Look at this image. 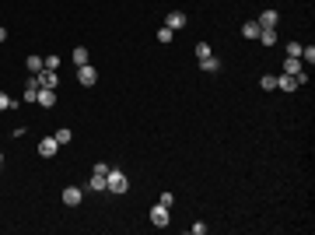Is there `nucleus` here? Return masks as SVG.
<instances>
[{
  "instance_id": "25",
  "label": "nucleus",
  "mask_w": 315,
  "mask_h": 235,
  "mask_svg": "<svg viewBox=\"0 0 315 235\" xmlns=\"http://www.w3.org/2000/svg\"><path fill=\"white\" fill-rule=\"evenodd\" d=\"M203 56H210V43H196V60H203Z\"/></svg>"
},
{
  "instance_id": "24",
  "label": "nucleus",
  "mask_w": 315,
  "mask_h": 235,
  "mask_svg": "<svg viewBox=\"0 0 315 235\" xmlns=\"http://www.w3.org/2000/svg\"><path fill=\"white\" fill-rule=\"evenodd\" d=\"M4 109H14V98L7 92H0V112H4Z\"/></svg>"
},
{
  "instance_id": "9",
  "label": "nucleus",
  "mask_w": 315,
  "mask_h": 235,
  "mask_svg": "<svg viewBox=\"0 0 315 235\" xmlns=\"http://www.w3.org/2000/svg\"><path fill=\"white\" fill-rule=\"evenodd\" d=\"M280 25V14L277 11H263L259 14V28H277Z\"/></svg>"
},
{
  "instance_id": "26",
  "label": "nucleus",
  "mask_w": 315,
  "mask_h": 235,
  "mask_svg": "<svg viewBox=\"0 0 315 235\" xmlns=\"http://www.w3.org/2000/svg\"><path fill=\"white\" fill-rule=\"evenodd\" d=\"M158 204H165V207H168V211H172V204H175V197H172V193H168V189H165V193H161V197H158Z\"/></svg>"
},
{
  "instance_id": "22",
  "label": "nucleus",
  "mask_w": 315,
  "mask_h": 235,
  "mask_svg": "<svg viewBox=\"0 0 315 235\" xmlns=\"http://www.w3.org/2000/svg\"><path fill=\"white\" fill-rule=\"evenodd\" d=\"M284 53H287V56H298V60H301V43H287V46H284Z\"/></svg>"
},
{
  "instance_id": "11",
  "label": "nucleus",
  "mask_w": 315,
  "mask_h": 235,
  "mask_svg": "<svg viewBox=\"0 0 315 235\" xmlns=\"http://www.w3.org/2000/svg\"><path fill=\"white\" fill-rule=\"evenodd\" d=\"M200 67H203V74H217V70H221V60L210 53V56H203V60H200Z\"/></svg>"
},
{
  "instance_id": "18",
  "label": "nucleus",
  "mask_w": 315,
  "mask_h": 235,
  "mask_svg": "<svg viewBox=\"0 0 315 235\" xmlns=\"http://www.w3.org/2000/svg\"><path fill=\"white\" fill-rule=\"evenodd\" d=\"M53 137H56V144L63 147V144H70V141H74V130H70V127H60V130H56Z\"/></svg>"
},
{
  "instance_id": "8",
  "label": "nucleus",
  "mask_w": 315,
  "mask_h": 235,
  "mask_svg": "<svg viewBox=\"0 0 315 235\" xmlns=\"http://www.w3.org/2000/svg\"><path fill=\"white\" fill-rule=\"evenodd\" d=\"M186 21H189V18H186L182 11H168V18H165V25H168L172 32H179V28H186Z\"/></svg>"
},
{
  "instance_id": "13",
  "label": "nucleus",
  "mask_w": 315,
  "mask_h": 235,
  "mask_svg": "<svg viewBox=\"0 0 315 235\" xmlns=\"http://www.w3.org/2000/svg\"><path fill=\"white\" fill-rule=\"evenodd\" d=\"M109 176V172H105ZM105 176L102 172H91V179H88V189H95V193H105Z\"/></svg>"
},
{
  "instance_id": "7",
  "label": "nucleus",
  "mask_w": 315,
  "mask_h": 235,
  "mask_svg": "<svg viewBox=\"0 0 315 235\" xmlns=\"http://www.w3.org/2000/svg\"><path fill=\"white\" fill-rule=\"evenodd\" d=\"M56 151H60L56 137H42V141H39V154H42V158H53Z\"/></svg>"
},
{
  "instance_id": "10",
  "label": "nucleus",
  "mask_w": 315,
  "mask_h": 235,
  "mask_svg": "<svg viewBox=\"0 0 315 235\" xmlns=\"http://www.w3.org/2000/svg\"><path fill=\"white\" fill-rule=\"evenodd\" d=\"M259 32H263V28H259V21H245V25H242V35L249 39V43H256Z\"/></svg>"
},
{
  "instance_id": "20",
  "label": "nucleus",
  "mask_w": 315,
  "mask_h": 235,
  "mask_svg": "<svg viewBox=\"0 0 315 235\" xmlns=\"http://www.w3.org/2000/svg\"><path fill=\"white\" fill-rule=\"evenodd\" d=\"M172 39H175V32H172L168 25H165V28H158V43H165V46H168Z\"/></svg>"
},
{
  "instance_id": "15",
  "label": "nucleus",
  "mask_w": 315,
  "mask_h": 235,
  "mask_svg": "<svg viewBox=\"0 0 315 235\" xmlns=\"http://www.w3.org/2000/svg\"><path fill=\"white\" fill-rule=\"evenodd\" d=\"M70 60H74L77 67H84V63H91V56H88V49H84V46H77V49L70 53Z\"/></svg>"
},
{
  "instance_id": "3",
  "label": "nucleus",
  "mask_w": 315,
  "mask_h": 235,
  "mask_svg": "<svg viewBox=\"0 0 315 235\" xmlns=\"http://www.w3.org/2000/svg\"><path fill=\"white\" fill-rule=\"evenodd\" d=\"M151 225H154V228H168V225H172L165 204H154V207H151Z\"/></svg>"
},
{
  "instance_id": "5",
  "label": "nucleus",
  "mask_w": 315,
  "mask_h": 235,
  "mask_svg": "<svg viewBox=\"0 0 315 235\" xmlns=\"http://www.w3.org/2000/svg\"><path fill=\"white\" fill-rule=\"evenodd\" d=\"M81 200H84V189H81V186H67V189H63V204H67V207H77Z\"/></svg>"
},
{
  "instance_id": "12",
  "label": "nucleus",
  "mask_w": 315,
  "mask_h": 235,
  "mask_svg": "<svg viewBox=\"0 0 315 235\" xmlns=\"http://www.w3.org/2000/svg\"><path fill=\"white\" fill-rule=\"evenodd\" d=\"M301 67H305V63H301L298 56H284V74L294 77V74H301Z\"/></svg>"
},
{
  "instance_id": "17",
  "label": "nucleus",
  "mask_w": 315,
  "mask_h": 235,
  "mask_svg": "<svg viewBox=\"0 0 315 235\" xmlns=\"http://www.w3.org/2000/svg\"><path fill=\"white\" fill-rule=\"evenodd\" d=\"M259 88L263 92H277V74H263L259 77Z\"/></svg>"
},
{
  "instance_id": "6",
  "label": "nucleus",
  "mask_w": 315,
  "mask_h": 235,
  "mask_svg": "<svg viewBox=\"0 0 315 235\" xmlns=\"http://www.w3.org/2000/svg\"><path fill=\"white\" fill-rule=\"evenodd\" d=\"M35 102L42 105V109H53V105H56V88H39Z\"/></svg>"
},
{
  "instance_id": "30",
  "label": "nucleus",
  "mask_w": 315,
  "mask_h": 235,
  "mask_svg": "<svg viewBox=\"0 0 315 235\" xmlns=\"http://www.w3.org/2000/svg\"><path fill=\"white\" fill-rule=\"evenodd\" d=\"M0 165H4V151H0Z\"/></svg>"
},
{
  "instance_id": "28",
  "label": "nucleus",
  "mask_w": 315,
  "mask_h": 235,
  "mask_svg": "<svg viewBox=\"0 0 315 235\" xmlns=\"http://www.w3.org/2000/svg\"><path fill=\"white\" fill-rule=\"evenodd\" d=\"M109 169H112V165H109V162H95V165H91V172H102V176H105V172H109Z\"/></svg>"
},
{
  "instance_id": "2",
  "label": "nucleus",
  "mask_w": 315,
  "mask_h": 235,
  "mask_svg": "<svg viewBox=\"0 0 315 235\" xmlns=\"http://www.w3.org/2000/svg\"><path fill=\"white\" fill-rule=\"evenodd\" d=\"M77 85H84V88H95V85H98V70H95L91 63L77 67Z\"/></svg>"
},
{
  "instance_id": "29",
  "label": "nucleus",
  "mask_w": 315,
  "mask_h": 235,
  "mask_svg": "<svg viewBox=\"0 0 315 235\" xmlns=\"http://www.w3.org/2000/svg\"><path fill=\"white\" fill-rule=\"evenodd\" d=\"M0 43H7V28H0Z\"/></svg>"
},
{
  "instance_id": "21",
  "label": "nucleus",
  "mask_w": 315,
  "mask_h": 235,
  "mask_svg": "<svg viewBox=\"0 0 315 235\" xmlns=\"http://www.w3.org/2000/svg\"><path fill=\"white\" fill-rule=\"evenodd\" d=\"M301 63H315V46H301Z\"/></svg>"
},
{
  "instance_id": "27",
  "label": "nucleus",
  "mask_w": 315,
  "mask_h": 235,
  "mask_svg": "<svg viewBox=\"0 0 315 235\" xmlns=\"http://www.w3.org/2000/svg\"><path fill=\"white\" fill-rule=\"evenodd\" d=\"M207 232V225L203 221H196V225H189V235H203Z\"/></svg>"
},
{
  "instance_id": "16",
  "label": "nucleus",
  "mask_w": 315,
  "mask_h": 235,
  "mask_svg": "<svg viewBox=\"0 0 315 235\" xmlns=\"http://www.w3.org/2000/svg\"><path fill=\"white\" fill-rule=\"evenodd\" d=\"M259 43L263 46H277V28H263L259 32Z\"/></svg>"
},
{
  "instance_id": "4",
  "label": "nucleus",
  "mask_w": 315,
  "mask_h": 235,
  "mask_svg": "<svg viewBox=\"0 0 315 235\" xmlns=\"http://www.w3.org/2000/svg\"><path fill=\"white\" fill-rule=\"evenodd\" d=\"M35 81H39V88H56L60 85V70H46L42 67V70L35 74Z\"/></svg>"
},
{
  "instance_id": "1",
  "label": "nucleus",
  "mask_w": 315,
  "mask_h": 235,
  "mask_svg": "<svg viewBox=\"0 0 315 235\" xmlns=\"http://www.w3.org/2000/svg\"><path fill=\"white\" fill-rule=\"evenodd\" d=\"M126 189H130V176H126L123 169H109V176H105V193L119 197V193H126Z\"/></svg>"
},
{
  "instance_id": "14",
  "label": "nucleus",
  "mask_w": 315,
  "mask_h": 235,
  "mask_svg": "<svg viewBox=\"0 0 315 235\" xmlns=\"http://www.w3.org/2000/svg\"><path fill=\"white\" fill-rule=\"evenodd\" d=\"M39 95V81H35V74H28V85H25V102H35Z\"/></svg>"
},
{
  "instance_id": "23",
  "label": "nucleus",
  "mask_w": 315,
  "mask_h": 235,
  "mask_svg": "<svg viewBox=\"0 0 315 235\" xmlns=\"http://www.w3.org/2000/svg\"><path fill=\"white\" fill-rule=\"evenodd\" d=\"M42 67L46 70H60V56H42Z\"/></svg>"
},
{
  "instance_id": "19",
  "label": "nucleus",
  "mask_w": 315,
  "mask_h": 235,
  "mask_svg": "<svg viewBox=\"0 0 315 235\" xmlns=\"http://www.w3.org/2000/svg\"><path fill=\"white\" fill-rule=\"evenodd\" d=\"M25 67H28V74H39L42 70V56H25Z\"/></svg>"
}]
</instances>
